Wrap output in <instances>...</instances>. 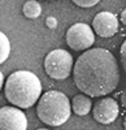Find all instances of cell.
<instances>
[{
    "label": "cell",
    "instance_id": "cell-1",
    "mask_svg": "<svg viewBox=\"0 0 126 130\" xmlns=\"http://www.w3.org/2000/svg\"><path fill=\"white\" fill-rule=\"evenodd\" d=\"M73 79L81 92L91 98L105 96L116 90L120 69L114 55L105 48H87L73 64Z\"/></svg>",
    "mask_w": 126,
    "mask_h": 130
},
{
    "label": "cell",
    "instance_id": "cell-2",
    "mask_svg": "<svg viewBox=\"0 0 126 130\" xmlns=\"http://www.w3.org/2000/svg\"><path fill=\"white\" fill-rule=\"evenodd\" d=\"M3 86L5 99L21 109L33 107L42 95L40 79L29 70L13 72Z\"/></svg>",
    "mask_w": 126,
    "mask_h": 130
},
{
    "label": "cell",
    "instance_id": "cell-3",
    "mask_svg": "<svg viewBox=\"0 0 126 130\" xmlns=\"http://www.w3.org/2000/svg\"><path fill=\"white\" fill-rule=\"evenodd\" d=\"M37 102V115L48 126H60L70 118L71 107L64 92L51 90L40 95Z\"/></svg>",
    "mask_w": 126,
    "mask_h": 130
},
{
    "label": "cell",
    "instance_id": "cell-4",
    "mask_svg": "<svg viewBox=\"0 0 126 130\" xmlns=\"http://www.w3.org/2000/svg\"><path fill=\"white\" fill-rule=\"evenodd\" d=\"M73 69V57L66 50H53L44 59V70L52 79H66Z\"/></svg>",
    "mask_w": 126,
    "mask_h": 130
},
{
    "label": "cell",
    "instance_id": "cell-5",
    "mask_svg": "<svg viewBox=\"0 0 126 130\" xmlns=\"http://www.w3.org/2000/svg\"><path fill=\"white\" fill-rule=\"evenodd\" d=\"M95 42V32L90 25L77 22L66 31V44L74 51H85Z\"/></svg>",
    "mask_w": 126,
    "mask_h": 130
},
{
    "label": "cell",
    "instance_id": "cell-6",
    "mask_svg": "<svg viewBox=\"0 0 126 130\" xmlns=\"http://www.w3.org/2000/svg\"><path fill=\"white\" fill-rule=\"evenodd\" d=\"M120 113V107L113 98H101L92 107V116L95 121L103 125L112 124Z\"/></svg>",
    "mask_w": 126,
    "mask_h": 130
},
{
    "label": "cell",
    "instance_id": "cell-7",
    "mask_svg": "<svg viewBox=\"0 0 126 130\" xmlns=\"http://www.w3.org/2000/svg\"><path fill=\"white\" fill-rule=\"evenodd\" d=\"M27 118L25 113L16 107L0 108V130H25Z\"/></svg>",
    "mask_w": 126,
    "mask_h": 130
},
{
    "label": "cell",
    "instance_id": "cell-8",
    "mask_svg": "<svg viewBox=\"0 0 126 130\" xmlns=\"http://www.w3.org/2000/svg\"><path fill=\"white\" fill-rule=\"evenodd\" d=\"M92 30L101 38H112L118 31V20L112 12H100L94 17Z\"/></svg>",
    "mask_w": 126,
    "mask_h": 130
},
{
    "label": "cell",
    "instance_id": "cell-9",
    "mask_svg": "<svg viewBox=\"0 0 126 130\" xmlns=\"http://www.w3.org/2000/svg\"><path fill=\"white\" fill-rule=\"evenodd\" d=\"M91 99L86 95V94H79L76 95L71 100V109L77 116H86L91 112Z\"/></svg>",
    "mask_w": 126,
    "mask_h": 130
},
{
    "label": "cell",
    "instance_id": "cell-10",
    "mask_svg": "<svg viewBox=\"0 0 126 130\" xmlns=\"http://www.w3.org/2000/svg\"><path fill=\"white\" fill-rule=\"evenodd\" d=\"M22 13L26 18H30V20L38 18L42 14V5L35 0H29V2L24 4Z\"/></svg>",
    "mask_w": 126,
    "mask_h": 130
},
{
    "label": "cell",
    "instance_id": "cell-11",
    "mask_svg": "<svg viewBox=\"0 0 126 130\" xmlns=\"http://www.w3.org/2000/svg\"><path fill=\"white\" fill-rule=\"evenodd\" d=\"M10 55V42L3 31H0V64H3Z\"/></svg>",
    "mask_w": 126,
    "mask_h": 130
},
{
    "label": "cell",
    "instance_id": "cell-12",
    "mask_svg": "<svg viewBox=\"0 0 126 130\" xmlns=\"http://www.w3.org/2000/svg\"><path fill=\"white\" fill-rule=\"evenodd\" d=\"M71 2L81 8H91L94 5H96L100 0H71Z\"/></svg>",
    "mask_w": 126,
    "mask_h": 130
},
{
    "label": "cell",
    "instance_id": "cell-13",
    "mask_svg": "<svg viewBox=\"0 0 126 130\" xmlns=\"http://www.w3.org/2000/svg\"><path fill=\"white\" fill-rule=\"evenodd\" d=\"M46 25H47V27H49V29H56V27H57V20H56L55 17L49 16V17H47V20H46Z\"/></svg>",
    "mask_w": 126,
    "mask_h": 130
},
{
    "label": "cell",
    "instance_id": "cell-14",
    "mask_svg": "<svg viewBox=\"0 0 126 130\" xmlns=\"http://www.w3.org/2000/svg\"><path fill=\"white\" fill-rule=\"evenodd\" d=\"M125 57H126V43L123 42V43H122V47H121V59H122L123 69L126 68V61H125Z\"/></svg>",
    "mask_w": 126,
    "mask_h": 130
},
{
    "label": "cell",
    "instance_id": "cell-15",
    "mask_svg": "<svg viewBox=\"0 0 126 130\" xmlns=\"http://www.w3.org/2000/svg\"><path fill=\"white\" fill-rule=\"evenodd\" d=\"M3 85H4V74H3L2 70H0V91H2V89H3Z\"/></svg>",
    "mask_w": 126,
    "mask_h": 130
},
{
    "label": "cell",
    "instance_id": "cell-16",
    "mask_svg": "<svg viewBox=\"0 0 126 130\" xmlns=\"http://www.w3.org/2000/svg\"><path fill=\"white\" fill-rule=\"evenodd\" d=\"M121 17H122V24H125V9L122 10V13H121Z\"/></svg>",
    "mask_w": 126,
    "mask_h": 130
}]
</instances>
